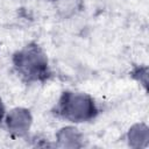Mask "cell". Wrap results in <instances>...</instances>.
<instances>
[{
  "mask_svg": "<svg viewBox=\"0 0 149 149\" xmlns=\"http://www.w3.org/2000/svg\"><path fill=\"white\" fill-rule=\"evenodd\" d=\"M16 72L26 81H42L50 76L48 58L43 50L35 43L26 45L13 56Z\"/></svg>",
  "mask_w": 149,
  "mask_h": 149,
  "instance_id": "1",
  "label": "cell"
},
{
  "mask_svg": "<svg viewBox=\"0 0 149 149\" xmlns=\"http://www.w3.org/2000/svg\"><path fill=\"white\" fill-rule=\"evenodd\" d=\"M55 111L57 115L72 122L90 121L98 114L95 102L90 95L69 91L63 92Z\"/></svg>",
  "mask_w": 149,
  "mask_h": 149,
  "instance_id": "2",
  "label": "cell"
},
{
  "mask_svg": "<svg viewBox=\"0 0 149 149\" xmlns=\"http://www.w3.org/2000/svg\"><path fill=\"white\" fill-rule=\"evenodd\" d=\"M33 118L28 109L26 108H14L6 116V126L8 130L16 136H24L31 125Z\"/></svg>",
  "mask_w": 149,
  "mask_h": 149,
  "instance_id": "3",
  "label": "cell"
},
{
  "mask_svg": "<svg viewBox=\"0 0 149 149\" xmlns=\"http://www.w3.org/2000/svg\"><path fill=\"white\" fill-rule=\"evenodd\" d=\"M56 140L59 147L64 148H80L81 143V134L73 127H64L56 134Z\"/></svg>",
  "mask_w": 149,
  "mask_h": 149,
  "instance_id": "4",
  "label": "cell"
},
{
  "mask_svg": "<svg viewBox=\"0 0 149 149\" xmlns=\"http://www.w3.org/2000/svg\"><path fill=\"white\" fill-rule=\"evenodd\" d=\"M149 129L144 123L134 125L128 132V144L133 148H142L148 144Z\"/></svg>",
  "mask_w": 149,
  "mask_h": 149,
  "instance_id": "5",
  "label": "cell"
},
{
  "mask_svg": "<svg viewBox=\"0 0 149 149\" xmlns=\"http://www.w3.org/2000/svg\"><path fill=\"white\" fill-rule=\"evenodd\" d=\"M3 115H5V107H3V104H2V101L0 99V122L2 121Z\"/></svg>",
  "mask_w": 149,
  "mask_h": 149,
  "instance_id": "6",
  "label": "cell"
}]
</instances>
